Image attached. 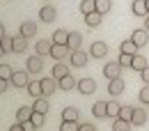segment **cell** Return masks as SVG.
<instances>
[{
	"mask_svg": "<svg viewBox=\"0 0 149 131\" xmlns=\"http://www.w3.org/2000/svg\"><path fill=\"white\" fill-rule=\"evenodd\" d=\"M92 113L96 115V117H108V101H96L94 104Z\"/></svg>",
	"mask_w": 149,
	"mask_h": 131,
	"instance_id": "cb8c5ba5",
	"label": "cell"
},
{
	"mask_svg": "<svg viewBox=\"0 0 149 131\" xmlns=\"http://www.w3.org/2000/svg\"><path fill=\"white\" fill-rule=\"evenodd\" d=\"M122 69H124V67H122V64H119L117 60H115V62H108V64L103 67V76H106L108 81H112V78H119Z\"/></svg>",
	"mask_w": 149,
	"mask_h": 131,
	"instance_id": "7a4b0ae2",
	"label": "cell"
},
{
	"mask_svg": "<svg viewBox=\"0 0 149 131\" xmlns=\"http://www.w3.org/2000/svg\"><path fill=\"white\" fill-rule=\"evenodd\" d=\"M78 117H80V113L76 106H67L64 111H62V120H71V122H78Z\"/></svg>",
	"mask_w": 149,
	"mask_h": 131,
	"instance_id": "603a6c76",
	"label": "cell"
},
{
	"mask_svg": "<svg viewBox=\"0 0 149 131\" xmlns=\"http://www.w3.org/2000/svg\"><path fill=\"white\" fill-rule=\"evenodd\" d=\"M7 88H9V81L7 78H0V94L7 92Z\"/></svg>",
	"mask_w": 149,
	"mask_h": 131,
	"instance_id": "60d3db41",
	"label": "cell"
},
{
	"mask_svg": "<svg viewBox=\"0 0 149 131\" xmlns=\"http://www.w3.org/2000/svg\"><path fill=\"white\" fill-rule=\"evenodd\" d=\"M112 131H131V122H129V120L117 117V120L112 122Z\"/></svg>",
	"mask_w": 149,
	"mask_h": 131,
	"instance_id": "f1b7e54d",
	"label": "cell"
},
{
	"mask_svg": "<svg viewBox=\"0 0 149 131\" xmlns=\"http://www.w3.org/2000/svg\"><path fill=\"white\" fill-rule=\"evenodd\" d=\"M67 74H69V67H67L64 62H55V64H53V78H55V81L64 78Z\"/></svg>",
	"mask_w": 149,
	"mask_h": 131,
	"instance_id": "d6986e66",
	"label": "cell"
},
{
	"mask_svg": "<svg viewBox=\"0 0 149 131\" xmlns=\"http://www.w3.org/2000/svg\"><path fill=\"white\" fill-rule=\"evenodd\" d=\"M60 131H78V122H71V120H62V124H60Z\"/></svg>",
	"mask_w": 149,
	"mask_h": 131,
	"instance_id": "d6a6232c",
	"label": "cell"
},
{
	"mask_svg": "<svg viewBox=\"0 0 149 131\" xmlns=\"http://www.w3.org/2000/svg\"><path fill=\"white\" fill-rule=\"evenodd\" d=\"M117 62H119L122 67H129V69H131V62H133V55H129V53H122V55L117 57Z\"/></svg>",
	"mask_w": 149,
	"mask_h": 131,
	"instance_id": "e575fe53",
	"label": "cell"
},
{
	"mask_svg": "<svg viewBox=\"0 0 149 131\" xmlns=\"http://www.w3.org/2000/svg\"><path fill=\"white\" fill-rule=\"evenodd\" d=\"M140 78L145 81V85H149V67H145V69L140 71Z\"/></svg>",
	"mask_w": 149,
	"mask_h": 131,
	"instance_id": "b9f144b4",
	"label": "cell"
},
{
	"mask_svg": "<svg viewBox=\"0 0 149 131\" xmlns=\"http://www.w3.org/2000/svg\"><path fill=\"white\" fill-rule=\"evenodd\" d=\"M67 39H69V32H64V30H55L53 32V44H67Z\"/></svg>",
	"mask_w": 149,
	"mask_h": 131,
	"instance_id": "f546056e",
	"label": "cell"
},
{
	"mask_svg": "<svg viewBox=\"0 0 149 131\" xmlns=\"http://www.w3.org/2000/svg\"><path fill=\"white\" fill-rule=\"evenodd\" d=\"M80 44H83V35L80 32H69V39H67V46L76 51V48H80Z\"/></svg>",
	"mask_w": 149,
	"mask_h": 131,
	"instance_id": "ac0fdd59",
	"label": "cell"
},
{
	"mask_svg": "<svg viewBox=\"0 0 149 131\" xmlns=\"http://www.w3.org/2000/svg\"><path fill=\"white\" fill-rule=\"evenodd\" d=\"M90 55H92V57H106V55H108V44H106V41H92V46H90Z\"/></svg>",
	"mask_w": 149,
	"mask_h": 131,
	"instance_id": "5b68a950",
	"label": "cell"
},
{
	"mask_svg": "<svg viewBox=\"0 0 149 131\" xmlns=\"http://www.w3.org/2000/svg\"><path fill=\"white\" fill-rule=\"evenodd\" d=\"M46 2H48V0H46Z\"/></svg>",
	"mask_w": 149,
	"mask_h": 131,
	"instance_id": "c3c4849f",
	"label": "cell"
},
{
	"mask_svg": "<svg viewBox=\"0 0 149 131\" xmlns=\"http://www.w3.org/2000/svg\"><path fill=\"white\" fill-rule=\"evenodd\" d=\"M25 48H28V37L16 35L14 37V53H25Z\"/></svg>",
	"mask_w": 149,
	"mask_h": 131,
	"instance_id": "44dd1931",
	"label": "cell"
},
{
	"mask_svg": "<svg viewBox=\"0 0 149 131\" xmlns=\"http://www.w3.org/2000/svg\"><path fill=\"white\" fill-rule=\"evenodd\" d=\"M87 53L85 51H80V48H76V51H71L69 53V60H71V67H85L87 64Z\"/></svg>",
	"mask_w": 149,
	"mask_h": 131,
	"instance_id": "3957f363",
	"label": "cell"
},
{
	"mask_svg": "<svg viewBox=\"0 0 149 131\" xmlns=\"http://www.w3.org/2000/svg\"><path fill=\"white\" fill-rule=\"evenodd\" d=\"M133 111H135V108H131V106H122V108H119V117H122V120H133Z\"/></svg>",
	"mask_w": 149,
	"mask_h": 131,
	"instance_id": "836d02e7",
	"label": "cell"
},
{
	"mask_svg": "<svg viewBox=\"0 0 149 131\" xmlns=\"http://www.w3.org/2000/svg\"><path fill=\"white\" fill-rule=\"evenodd\" d=\"M32 111L46 115V113H48V101H46V99H41V97H37V99H35V104H32Z\"/></svg>",
	"mask_w": 149,
	"mask_h": 131,
	"instance_id": "484cf974",
	"label": "cell"
},
{
	"mask_svg": "<svg viewBox=\"0 0 149 131\" xmlns=\"http://www.w3.org/2000/svg\"><path fill=\"white\" fill-rule=\"evenodd\" d=\"M76 85H78V81H76V78H74L71 74H67L64 78H60V81H57V88H60V90H64V92L74 90Z\"/></svg>",
	"mask_w": 149,
	"mask_h": 131,
	"instance_id": "4fadbf2b",
	"label": "cell"
},
{
	"mask_svg": "<svg viewBox=\"0 0 149 131\" xmlns=\"http://www.w3.org/2000/svg\"><path fill=\"white\" fill-rule=\"evenodd\" d=\"M21 124H23V129H25V131H37V127H35V122H32V120H28V122H21Z\"/></svg>",
	"mask_w": 149,
	"mask_h": 131,
	"instance_id": "ab89813d",
	"label": "cell"
},
{
	"mask_svg": "<svg viewBox=\"0 0 149 131\" xmlns=\"http://www.w3.org/2000/svg\"><path fill=\"white\" fill-rule=\"evenodd\" d=\"M39 19L44 21V23H53L57 19V7L53 5H44L41 9H39Z\"/></svg>",
	"mask_w": 149,
	"mask_h": 131,
	"instance_id": "6da1fadb",
	"label": "cell"
},
{
	"mask_svg": "<svg viewBox=\"0 0 149 131\" xmlns=\"http://www.w3.org/2000/svg\"><path fill=\"white\" fill-rule=\"evenodd\" d=\"M35 32H37V23L35 21H23L19 25V35H23V37H35Z\"/></svg>",
	"mask_w": 149,
	"mask_h": 131,
	"instance_id": "52a82bcc",
	"label": "cell"
},
{
	"mask_svg": "<svg viewBox=\"0 0 149 131\" xmlns=\"http://www.w3.org/2000/svg\"><path fill=\"white\" fill-rule=\"evenodd\" d=\"M9 83L12 85H16V88H28V71H14L12 78H9Z\"/></svg>",
	"mask_w": 149,
	"mask_h": 131,
	"instance_id": "30bf717a",
	"label": "cell"
},
{
	"mask_svg": "<svg viewBox=\"0 0 149 131\" xmlns=\"http://www.w3.org/2000/svg\"><path fill=\"white\" fill-rule=\"evenodd\" d=\"M32 106H21L19 111H16V120H19V122H28V120H30V117H32Z\"/></svg>",
	"mask_w": 149,
	"mask_h": 131,
	"instance_id": "7402d4cb",
	"label": "cell"
},
{
	"mask_svg": "<svg viewBox=\"0 0 149 131\" xmlns=\"http://www.w3.org/2000/svg\"><path fill=\"white\" fill-rule=\"evenodd\" d=\"M131 39L142 48V46H149V32L145 30V28H138V30H133V35H131Z\"/></svg>",
	"mask_w": 149,
	"mask_h": 131,
	"instance_id": "8992f818",
	"label": "cell"
},
{
	"mask_svg": "<svg viewBox=\"0 0 149 131\" xmlns=\"http://www.w3.org/2000/svg\"><path fill=\"white\" fill-rule=\"evenodd\" d=\"M78 131H96V127H94L92 122H80V124H78Z\"/></svg>",
	"mask_w": 149,
	"mask_h": 131,
	"instance_id": "f35d334b",
	"label": "cell"
},
{
	"mask_svg": "<svg viewBox=\"0 0 149 131\" xmlns=\"http://www.w3.org/2000/svg\"><path fill=\"white\" fill-rule=\"evenodd\" d=\"M2 37H7V30H5V25L0 23V39H2Z\"/></svg>",
	"mask_w": 149,
	"mask_h": 131,
	"instance_id": "ee69618b",
	"label": "cell"
},
{
	"mask_svg": "<svg viewBox=\"0 0 149 131\" xmlns=\"http://www.w3.org/2000/svg\"><path fill=\"white\" fill-rule=\"evenodd\" d=\"M138 97H140V101H142V104H149V85H145V88L140 90Z\"/></svg>",
	"mask_w": 149,
	"mask_h": 131,
	"instance_id": "74e56055",
	"label": "cell"
},
{
	"mask_svg": "<svg viewBox=\"0 0 149 131\" xmlns=\"http://www.w3.org/2000/svg\"><path fill=\"white\" fill-rule=\"evenodd\" d=\"M69 53H71V48L67 44H53V48H51V57L53 60H62V57H67Z\"/></svg>",
	"mask_w": 149,
	"mask_h": 131,
	"instance_id": "ba28073f",
	"label": "cell"
},
{
	"mask_svg": "<svg viewBox=\"0 0 149 131\" xmlns=\"http://www.w3.org/2000/svg\"><path fill=\"white\" fill-rule=\"evenodd\" d=\"M147 111H145V108H135V111H133V120H131V124H135V127H142V124H145V122H147Z\"/></svg>",
	"mask_w": 149,
	"mask_h": 131,
	"instance_id": "9a60e30c",
	"label": "cell"
},
{
	"mask_svg": "<svg viewBox=\"0 0 149 131\" xmlns=\"http://www.w3.org/2000/svg\"><path fill=\"white\" fill-rule=\"evenodd\" d=\"M76 88H78L80 94H92V92H96V81L94 78H80Z\"/></svg>",
	"mask_w": 149,
	"mask_h": 131,
	"instance_id": "277c9868",
	"label": "cell"
},
{
	"mask_svg": "<svg viewBox=\"0 0 149 131\" xmlns=\"http://www.w3.org/2000/svg\"><path fill=\"white\" fill-rule=\"evenodd\" d=\"M80 12H83V14H92V12H96L94 0H83V2H80Z\"/></svg>",
	"mask_w": 149,
	"mask_h": 131,
	"instance_id": "4dcf8cb0",
	"label": "cell"
},
{
	"mask_svg": "<svg viewBox=\"0 0 149 131\" xmlns=\"http://www.w3.org/2000/svg\"><path fill=\"white\" fill-rule=\"evenodd\" d=\"M145 67H149V60H147L145 55H140V53H135V55H133V62H131V69L142 71Z\"/></svg>",
	"mask_w": 149,
	"mask_h": 131,
	"instance_id": "2e32d148",
	"label": "cell"
},
{
	"mask_svg": "<svg viewBox=\"0 0 149 131\" xmlns=\"http://www.w3.org/2000/svg\"><path fill=\"white\" fill-rule=\"evenodd\" d=\"M2 55H7V53H5V48H2V41H0V57Z\"/></svg>",
	"mask_w": 149,
	"mask_h": 131,
	"instance_id": "bcb514c9",
	"label": "cell"
},
{
	"mask_svg": "<svg viewBox=\"0 0 149 131\" xmlns=\"http://www.w3.org/2000/svg\"><path fill=\"white\" fill-rule=\"evenodd\" d=\"M12 74H14V71H12V67L2 62V64H0V78H7V81H9V78H12Z\"/></svg>",
	"mask_w": 149,
	"mask_h": 131,
	"instance_id": "d590c367",
	"label": "cell"
},
{
	"mask_svg": "<svg viewBox=\"0 0 149 131\" xmlns=\"http://www.w3.org/2000/svg\"><path fill=\"white\" fill-rule=\"evenodd\" d=\"M124 92V81L122 78H112V81H108V94L110 97H117V94Z\"/></svg>",
	"mask_w": 149,
	"mask_h": 131,
	"instance_id": "7c38bea8",
	"label": "cell"
},
{
	"mask_svg": "<svg viewBox=\"0 0 149 131\" xmlns=\"http://www.w3.org/2000/svg\"><path fill=\"white\" fill-rule=\"evenodd\" d=\"M41 67H44V62H41V55H37V53L28 60V71H30V74H39Z\"/></svg>",
	"mask_w": 149,
	"mask_h": 131,
	"instance_id": "5bb4252c",
	"label": "cell"
},
{
	"mask_svg": "<svg viewBox=\"0 0 149 131\" xmlns=\"http://www.w3.org/2000/svg\"><path fill=\"white\" fill-rule=\"evenodd\" d=\"M147 9H149V0H147Z\"/></svg>",
	"mask_w": 149,
	"mask_h": 131,
	"instance_id": "7dc6e473",
	"label": "cell"
},
{
	"mask_svg": "<svg viewBox=\"0 0 149 131\" xmlns=\"http://www.w3.org/2000/svg\"><path fill=\"white\" fill-rule=\"evenodd\" d=\"M131 7H133V14H135V16H147V14H149V9H147V0H135Z\"/></svg>",
	"mask_w": 149,
	"mask_h": 131,
	"instance_id": "e0dca14e",
	"label": "cell"
},
{
	"mask_svg": "<svg viewBox=\"0 0 149 131\" xmlns=\"http://www.w3.org/2000/svg\"><path fill=\"white\" fill-rule=\"evenodd\" d=\"M51 48H53V41H48V39H39L37 44H35V53L37 55H51Z\"/></svg>",
	"mask_w": 149,
	"mask_h": 131,
	"instance_id": "8fae6325",
	"label": "cell"
},
{
	"mask_svg": "<svg viewBox=\"0 0 149 131\" xmlns=\"http://www.w3.org/2000/svg\"><path fill=\"white\" fill-rule=\"evenodd\" d=\"M9 131H25V129H23V124H21V122H16V124H12V127H9Z\"/></svg>",
	"mask_w": 149,
	"mask_h": 131,
	"instance_id": "7bdbcfd3",
	"label": "cell"
},
{
	"mask_svg": "<svg viewBox=\"0 0 149 131\" xmlns=\"http://www.w3.org/2000/svg\"><path fill=\"white\" fill-rule=\"evenodd\" d=\"M39 81H41V92H44V97H51V94L55 92L57 83H55L53 76H46V78H39Z\"/></svg>",
	"mask_w": 149,
	"mask_h": 131,
	"instance_id": "9c48e42d",
	"label": "cell"
},
{
	"mask_svg": "<svg viewBox=\"0 0 149 131\" xmlns=\"http://www.w3.org/2000/svg\"><path fill=\"white\" fill-rule=\"evenodd\" d=\"M30 120L35 122V127H37V129L44 127V115H41V113H32V117H30Z\"/></svg>",
	"mask_w": 149,
	"mask_h": 131,
	"instance_id": "8d00e7d4",
	"label": "cell"
},
{
	"mask_svg": "<svg viewBox=\"0 0 149 131\" xmlns=\"http://www.w3.org/2000/svg\"><path fill=\"white\" fill-rule=\"evenodd\" d=\"M94 5H96V12H99V14H108L112 9L110 0H94Z\"/></svg>",
	"mask_w": 149,
	"mask_h": 131,
	"instance_id": "83f0119b",
	"label": "cell"
},
{
	"mask_svg": "<svg viewBox=\"0 0 149 131\" xmlns=\"http://www.w3.org/2000/svg\"><path fill=\"white\" fill-rule=\"evenodd\" d=\"M101 19H103V14H99V12L85 14V23H87L90 28H99V25H101Z\"/></svg>",
	"mask_w": 149,
	"mask_h": 131,
	"instance_id": "ffe728a7",
	"label": "cell"
},
{
	"mask_svg": "<svg viewBox=\"0 0 149 131\" xmlns=\"http://www.w3.org/2000/svg\"><path fill=\"white\" fill-rule=\"evenodd\" d=\"M145 30H147V32H149V14H147V16H145Z\"/></svg>",
	"mask_w": 149,
	"mask_h": 131,
	"instance_id": "f6af8a7d",
	"label": "cell"
},
{
	"mask_svg": "<svg viewBox=\"0 0 149 131\" xmlns=\"http://www.w3.org/2000/svg\"><path fill=\"white\" fill-rule=\"evenodd\" d=\"M138 48H140V46H138L133 39H126V41L122 44V53H129V55H135V53H138Z\"/></svg>",
	"mask_w": 149,
	"mask_h": 131,
	"instance_id": "4316f807",
	"label": "cell"
},
{
	"mask_svg": "<svg viewBox=\"0 0 149 131\" xmlns=\"http://www.w3.org/2000/svg\"><path fill=\"white\" fill-rule=\"evenodd\" d=\"M28 92H30V97H44V92H41V81H30L28 83Z\"/></svg>",
	"mask_w": 149,
	"mask_h": 131,
	"instance_id": "d4e9b609",
	"label": "cell"
},
{
	"mask_svg": "<svg viewBox=\"0 0 149 131\" xmlns=\"http://www.w3.org/2000/svg\"><path fill=\"white\" fill-rule=\"evenodd\" d=\"M119 108H122V106H119L115 99L108 101V117H119Z\"/></svg>",
	"mask_w": 149,
	"mask_h": 131,
	"instance_id": "1f68e13d",
	"label": "cell"
}]
</instances>
